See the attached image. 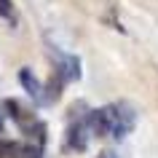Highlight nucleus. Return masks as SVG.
<instances>
[{
    "label": "nucleus",
    "instance_id": "nucleus-1",
    "mask_svg": "<svg viewBox=\"0 0 158 158\" xmlns=\"http://www.w3.org/2000/svg\"><path fill=\"white\" fill-rule=\"evenodd\" d=\"M134 123H137V113L126 102H113L99 110H91V129L97 137L123 139L126 134H131Z\"/></svg>",
    "mask_w": 158,
    "mask_h": 158
},
{
    "label": "nucleus",
    "instance_id": "nucleus-2",
    "mask_svg": "<svg viewBox=\"0 0 158 158\" xmlns=\"http://www.w3.org/2000/svg\"><path fill=\"white\" fill-rule=\"evenodd\" d=\"M48 54H51V62H54V73H51L48 86H46V105L56 102L67 83L81 81V59L75 54H67V51L56 48V46H51Z\"/></svg>",
    "mask_w": 158,
    "mask_h": 158
},
{
    "label": "nucleus",
    "instance_id": "nucleus-3",
    "mask_svg": "<svg viewBox=\"0 0 158 158\" xmlns=\"http://www.w3.org/2000/svg\"><path fill=\"white\" fill-rule=\"evenodd\" d=\"M91 107L86 102H75L67 113V129H64V150L67 153H83L91 139Z\"/></svg>",
    "mask_w": 158,
    "mask_h": 158
},
{
    "label": "nucleus",
    "instance_id": "nucleus-4",
    "mask_svg": "<svg viewBox=\"0 0 158 158\" xmlns=\"http://www.w3.org/2000/svg\"><path fill=\"white\" fill-rule=\"evenodd\" d=\"M3 107H6V113H8V121L19 129L22 139L35 142V145H43V148H46V123L35 115L32 110L24 107V105L16 102V99H6Z\"/></svg>",
    "mask_w": 158,
    "mask_h": 158
},
{
    "label": "nucleus",
    "instance_id": "nucleus-5",
    "mask_svg": "<svg viewBox=\"0 0 158 158\" xmlns=\"http://www.w3.org/2000/svg\"><path fill=\"white\" fill-rule=\"evenodd\" d=\"M19 83L24 86V91L30 94L38 105H46V86H43L40 81L32 75V70H30V67H22V70H19Z\"/></svg>",
    "mask_w": 158,
    "mask_h": 158
},
{
    "label": "nucleus",
    "instance_id": "nucleus-6",
    "mask_svg": "<svg viewBox=\"0 0 158 158\" xmlns=\"http://www.w3.org/2000/svg\"><path fill=\"white\" fill-rule=\"evenodd\" d=\"M0 19H8V22H14V3L11 0H0Z\"/></svg>",
    "mask_w": 158,
    "mask_h": 158
}]
</instances>
